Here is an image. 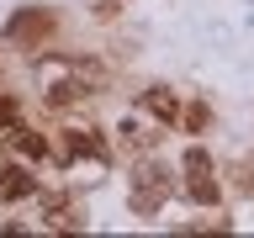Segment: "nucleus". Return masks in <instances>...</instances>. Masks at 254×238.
<instances>
[{"instance_id": "20e7f679", "label": "nucleus", "mask_w": 254, "mask_h": 238, "mask_svg": "<svg viewBox=\"0 0 254 238\" xmlns=\"http://www.w3.org/2000/svg\"><path fill=\"white\" fill-rule=\"evenodd\" d=\"M106 159V143L95 138V132H85V127H74V132H69V159Z\"/></svg>"}, {"instance_id": "7ed1b4c3", "label": "nucleus", "mask_w": 254, "mask_h": 238, "mask_svg": "<svg viewBox=\"0 0 254 238\" xmlns=\"http://www.w3.org/2000/svg\"><path fill=\"white\" fill-rule=\"evenodd\" d=\"M32 196V175L21 164H0V201H21Z\"/></svg>"}, {"instance_id": "39448f33", "label": "nucleus", "mask_w": 254, "mask_h": 238, "mask_svg": "<svg viewBox=\"0 0 254 238\" xmlns=\"http://www.w3.org/2000/svg\"><path fill=\"white\" fill-rule=\"evenodd\" d=\"M11 138H16V148H21V154H27V159H43V154H48V143L37 138V132H27V127H16Z\"/></svg>"}, {"instance_id": "6e6552de", "label": "nucleus", "mask_w": 254, "mask_h": 238, "mask_svg": "<svg viewBox=\"0 0 254 238\" xmlns=\"http://www.w3.org/2000/svg\"><path fill=\"white\" fill-rule=\"evenodd\" d=\"M11 117H16V106H11V101H5V95H0V127L11 122Z\"/></svg>"}, {"instance_id": "423d86ee", "label": "nucleus", "mask_w": 254, "mask_h": 238, "mask_svg": "<svg viewBox=\"0 0 254 238\" xmlns=\"http://www.w3.org/2000/svg\"><path fill=\"white\" fill-rule=\"evenodd\" d=\"M190 201H196V206H212V201H217V185H212L206 175H190Z\"/></svg>"}, {"instance_id": "f257e3e1", "label": "nucleus", "mask_w": 254, "mask_h": 238, "mask_svg": "<svg viewBox=\"0 0 254 238\" xmlns=\"http://www.w3.org/2000/svg\"><path fill=\"white\" fill-rule=\"evenodd\" d=\"M164 190H170V175L159 170V164H148V170L132 175V212H159V201H164Z\"/></svg>"}, {"instance_id": "f03ea898", "label": "nucleus", "mask_w": 254, "mask_h": 238, "mask_svg": "<svg viewBox=\"0 0 254 238\" xmlns=\"http://www.w3.org/2000/svg\"><path fill=\"white\" fill-rule=\"evenodd\" d=\"M53 27V21H48V11H16L11 21H5V37H11V43H37V37H43V32Z\"/></svg>"}, {"instance_id": "0eeeda50", "label": "nucleus", "mask_w": 254, "mask_h": 238, "mask_svg": "<svg viewBox=\"0 0 254 238\" xmlns=\"http://www.w3.org/2000/svg\"><path fill=\"white\" fill-rule=\"evenodd\" d=\"M148 111L164 117V122H175V95L170 90H148Z\"/></svg>"}]
</instances>
